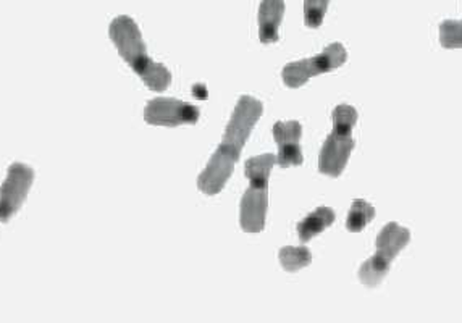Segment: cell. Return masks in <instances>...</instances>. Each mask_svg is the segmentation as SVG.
<instances>
[{
  "label": "cell",
  "instance_id": "cell-15",
  "mask_svg": "<svg viewBox=\"0 0 462 323\" xmlns=\"http://www.w3.org/2000/svg\"><path fill=\"white\" fill-rule=\"evenodd\" d=\"M375 217V208L364 199H356L351 204L346 218V228L353 233L363 231Z\"/></svg>",
  "mask_w": 462,
  "mask_h": 323
},
{
  "label": "cell",
  "instance_id": "cell-18",
  "mask_svg": "<svg viewBox=\"0 0 462 323\" xmlns=\"http://www.w3.org/2000/svg\"><path fill=\"white\" fill-rule=\"evenodd\" d=\"M357 110L353 106L341 104L338 107H335L331 118H333V128H341V130H355L357 124Z\"/></svg>",
  "mask_w": 462,
  "mask_h": 323
},
{
  "label": "cell",
  "instance_id": "cell-3",
  "mask_svg": "<svg viewBox=\"0 0 462 323\" xmlns=\"http://www.w3.org/2000/svg\"><path fill=\"white\" fill-rule=\"evenodd\" d=\"M347 60L346 47L341 42H331L325 47L320 54L314 55L310 59H302L298 62H291L282 69V79L288 88L298 89L306 85L310 78L317 75H324L328 71L339 69Z\"/></svg>",
  "mask_w": 462,
  "mask_h": 323
},
{
  "label": "cell",
  "instance_id": "cell-8",
  "mask_svg": "<svg viewBox=\"0 0 462 323\" xmlns=\"http://www.w3.org/2000/svg\"><path fill=\"white\" fill-rule=\"evenodd\" d=\"M238 161V157L233 154L230 149H226L222 144L217 147L216 152L208 159L206 169L202 170L198 177V188L200 193L206 196H217L222 193Z\"/></svg>",
  "mask_w": 462,
  "mask_h": 323
},
{
  "label": "cell",
  "instance_id": "cell-1",
  "mask_svg": "<svg viewBox=\"0 0 462 323\" xmlns=\"http://www.w3.org/2000/svg\"><path fill=\"white\" fill-rule=\"evenodd\" d=\"M108 34L116 51L143 83L154 93H163L171 85V73L162 63L147 55V47L138 23L132 16L118 15L108 26Z\"/></svg>",
  "mask_w": 462,
  "mask_h": 323
},
{
  "label": "cell",
  "instance_id": "cell-16",
  "mask_svg": "<svg viewBox=\"0 0 462 323\" xmlns=\"http://www.w3.org/2000/svg\"><path fill=\"white\" fill-rule=\"evenodd\" d=\"M439 44L445 49H462V20H445L439 23Z\"/></svg>",
  "mask_w": 462,
  "mask_h": 323
},
{
  "label": "cell",
  "instance_id": "cell-4",
  "mask_svg": "<svg viewBox=\"0 0 462 323\" xmlns=\"http://www.w3.org/2000/svg\"><path fill=\"white\" fill-rule=\"evenodd\" d=\"M263 114V104L253 96H241L235 110L230 116V122L225 128L222 146L230 149L236 157H241L243 147L254 130L255 125Z\"/></svg>",
  "mask_w": 462,
  "mask_h": 323
},
{
  "label": "cell",
  "instance_id": "cell-11",
  "mask_svg": "<svg viewBox=\"0 0 462 323\" xmlns=\"http://www.w3.org/2000/svg\"><path fill=\"white\" fill-rule=\"evenodd\" d=\"M285 0H263L259 5V39L273 44L280 39V24L285 16Z\"/></svg>",
  "mask_w": 462,
  "mask_h": 323
},
{
  "label": "cell",
  "instance_id": "cell-12",
  "mask_svg": "<svg viewBox=\"0 0 462 323\" xmlns=\"http://www.w3.org/2000/svg\"><path fill=\"white\" fill-rule=\"evenodd\" d=\"M335 212L330 208H316L312 214H309L304 220H300L298 224V236L300 243H309L310 239L316 238L320 233H324L328 226L335 222Z\"/></svg>",
  "mask_w": 462,
  "mask_h": 323
},
{
  "label": "cell",
  "instance_id": "cell-9",
  "mask_svg": "<svg viewBox=\"0 0 462 323\" xmlns=\"http://www.w3.org/2000/svg\"><path fill=\"white\" fill-rule=\"evenodd\" d=\"M269 188L249 186L239 204V226L245 233L259 235L267 224Z\"/></svg>",
  "mask_w": 462,
  "mask_h": 323
},
{
  "label": "cell",
  "instance_id": "cell-7",
  "mask_svg": "<svg viewBox=\"0 0 462 323\" xmlns=\"http://www.w3.org/2000/svg\"><path fill=\"white\" fill-rule=\"evenodd\" d=\"M355 146L353 131L333 128L319 155V171L327 177L338 178L346 169Z\"/></svg>",
  "mask_w": 462,
  "mask_h": 323
},
{
  "label": "cell",
  "instance_id": "cell-17",
  "mask_svg": "<svg viewBox=\"0 0 462 323\" xmlns=\"http://www.w3.org/2000/svg\"><path fill=\"white\" fill-rule=\"evenodd\" d=\"M330 0H304V23L316 30L324 23L325 14Z\"/></svg>",
  "mask_w": 462,
  "mask_h": 323
},
{
  "label": "cell",
  "instance_id": "cell-10",
  "mask_svg": "<svg viewBox=\"0 0 462 323\" xmlns=\"http://www.w3.org/2000/svg\"><path fill=\"white\" fill-rule=\"evenodd\" d=\"M300 136L302 126L296 120L273 125V138L278 146L277 165L282 169L302 165L304 155L300 144Z\"/></svg>",
  "mask_w": 462,
  "mask_h": 323
},
{
  "label": "cell",
  "instance_id": "cell-5",
  "mask_svg": "<svg viewBox=\"0 0 462 323\" xmlns=\"http://www.w3.org/2000/svg\"><path fill=\"white\" fill-rule=\"evenodd\" d=\"M32 180L34 170L30 165L20 162L10 165L7 177L0 186V222H8L23 206Z\"/></svg>",
  "mask_w": 462,
  "mask_h": 323
},
{
  "label": "cell",
  "instance_id": "cell-6",
  "mask_svg": "<svg viewBox=\"0 0 462 323\" xmlns=\"http://www.w3.org/2000/svg\"><path fill=\"white\" fill-rule=\"evenodd\" d=\"M199 116V108L196 106L183 100L173 99V97H157V99L149 100L144 108L146 124L165 126V128L198 124Z\"/></svg>",
  "mask_w": 462,
  "mask_h": 323
},
{
  "label": "cell",
  "instance_id": "cell-13",
  "mask_svg": "<svg viewBox=\"0 0 462 323\" xmlns=\"http://www.w3.org/2000/svg\"><path fill=\"white\" fill-rule=\"evenodd\" d=\"M277 165V154L255 155L245 162V175L251 186L254 188H269L270 173Z\"/></svg>",
  "mask_w": 462,
  "mask_h": 323
},
{
  "label": "cell",
  "instance_id": "cell-2",
  "mask_svg": "<svg viewBox=\"0 0 462 323\" xmlns=\"http://www.w3.org/2000/svg\"><path fill=\"white\" fill-rule=\"evenodd\" d=\"M409 241H411V231L408 228L401 226L396 222L386 224L378 233L375 254L364 262L359 269L357 275L361 283L365 288H377L388 275L394 259L404 247L408 246Z\"/></svg>",
  "mask_w": 462,
  "mask_h": 323
},
{
  "label": "cell",
  "instance_id": "cell-14",
  "mask_svg": "<svg viewBox=\"0 0 462 323\" xmlns=\"http://www.w3.org/2000/svg\"><path fill=\"white\" fill-rule=\"evenodd\" d=\"M278 262L280 265L290 272H300V270L306 269L312 263V253L309 251L308 247L304 246H288L280 249L278 253Z\"/></svg>",
  "mask_w": 462,
  "mask_h": 323
}]
</instances>
